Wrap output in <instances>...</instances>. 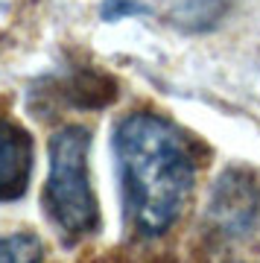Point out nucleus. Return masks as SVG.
I'll return each mask as SVG.
<instances>
[{"label":"nucleus","instance_id":"nucleus-1","mask_svg":"<svg viewBox=\"0 0 260 263\" xmlns=\"http://www.w3.org/2000/svg\"><path fill=\"white\" fill-rule=\"evenodd\" d=\"M123 214L140 237H161L176 226L196 181L187 135L152 111L126 114L112 135Z\"/></svg>","mask_w":260,"mask_h":263},{"label":"nucleus","instance_id":"nucleus-2","mask_svg":"<svg viewBox=\"0 0 260 263\" xmlns=\"http://www.w3.org/2000/svg\"><path fill=\"white\" fill-rule=\"evenodd\" d=\"M91 132L85 126H65L50 138V173H47L41 205L50 226L65 243H76L100 228V205L88 173Z\"/></svg>","mask_w":260,"mask_h":263},{"label":"nucleus","instance_id":"nucleus-3","mask_svg":"<svg viewBox=\"0 0 260 263\" xmlns=\"http://www.w3.org/2000/svg\"><path fill=\"white\" fill-rule=\"evenodd\" d=\"M254 216H257V187H254V181L240 170H228L214 187L211 219L225 234H246L254 226Z\"/></svg>","mask_w":260,"mask_h":263},{"label":"nucleus","instance_id":"nucleus-4","mask_svg":"<svg viewBox=\"0 0 260 263\" xmlns=\"http://www.w3.org/2000/svg\"><path fill=\"white\" fill-rule=\"evenodd\" d=\"M32 176V138L18 123L0 117V202H15L27 193Z\"/></svg>","mask_w":260,"mask_h":263},{"label":"nucleus","instance_id":"nucleus-5","mask_svg":"<svg viewBox=\"0 0 260 263\" xmlns=\"http://www.w3.org/2000/svg\"><path fill=\"white\" fill-rule=\"evenodd\" d=\"M164 21L181 32H208L228 15L231 0H161Z\"/></svg>","mask_w":260,"mask_h":263},{"label":"nucleus","instance_id":"nucleus-6","mask_svg":"<svg viewBox=\"0 0 260 263\" xmlns=\"http://www.w3.org/2000/svg\"><path fill=\"white\" fill-rule=\"evenodd\" d=\"M44 243L29 231L0 237V263H41Z\"/></svg>","mask_w":260,"mask_h":263},{"label":"nucleus","instance_id":"nucleus-7","mask_svg":"<svg viewBox=\"0 0 260 263\" xmlns=\"http://www.w3.org/2000/svg\"><path fill=\"white\" fill-rule=\"evenodd\" d=\"M152 12L155 9L149 0H102L100 3V18L105 24H117L126 18H149Z\"/></svg>","mask_w":260,"mask_h":263}]
</instances>
